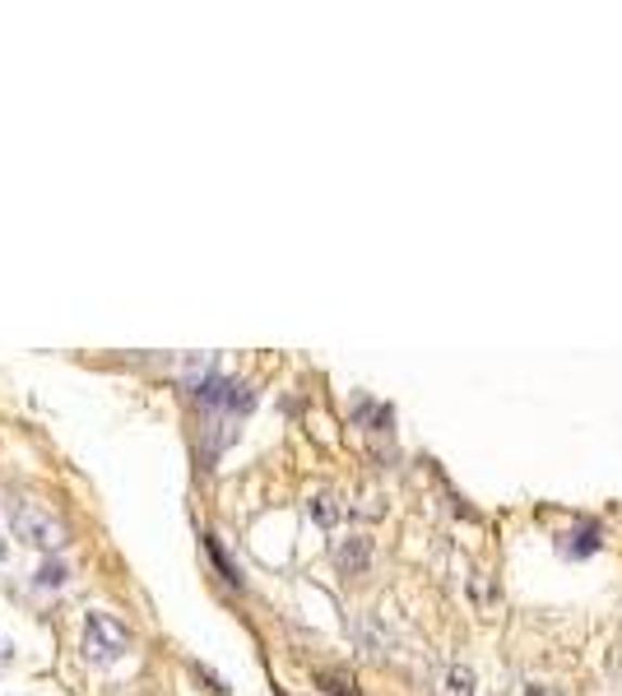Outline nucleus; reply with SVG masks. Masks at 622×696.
Segmentation results:
<instances>
[{
    "label": "nucleus",
    "instance_id": "nucleus-1",
    "mask_svg": "<svg viewBox=\"0 0 622 696\" xmlns=\"http://www.w3.org/2000/svg\"><path fill=\"white\" fill-rule=\"evenodd\" d=\"M126 650H130V632L112 613H89L84 618V655H89L94 664H116Z\"/></svg>",
    "mask_w": 622,
    "mask_h": 696
},
{
    "label": "nucleus",
    "instance_id": "nucleus-2",
    "mask_svg": "<svg viewBox=\"0 0 622 696\" xmlns=\"http://www.w3.org/2000/svg\"><path fill=\"white\" fill-rule=\"evenodd\" d=\"M191 390L204 409H223V413H247L256 405V395L241 386V381H228V376H219V372H200L191 381Z\"/></svg>",
    "mask_w": 622,
    "mask_h": 696
},
{
    "label": "nucleus",
    "instance_id": "nucleus-3",
    "mask_svg": "<svg viewBox=\"0 0 622 696\" xmlns=\"http://www.w3.org/2000/svg\"><path fill=\"white\" fill-rule=\"evenodd\" d=\"M14 530L38 548H65V525L47 507H33V501H20V507H14Z\"/></svg>",
    "mask_w": 622,
    "mask_h": 696
},
{
    "label": "nucleus",
    "instance_id": "nucleus-4",
    "mask_svg": "<svg viewBox=\"0 0 622 696\" xmlns=\"http://www.w3.org/2000/svg\"><path fill=\"white\" fill-rule=\"evenodd\" d=\"M558 552L572 557V562H576V557L599 552V525H595V520H585V525H572V530L558 538Z\"/></svg>",
    "mask_w": 622,
    "mask_h": 696
},
{
    "label": "nucleus",
    "instance_id": "nucleus-5",
    "mask_svg": "<svg viewBox=\"0 0 622 696\" xmlns=\"http://www.w3.org/2000/svg\"><path fill=\"white\" fill-rule=\"evenodd\" d=\"M335 562L349 571V576H358L362 567H368V538H349V544H344L339 552H335Z\"/></svg>",
    "mask_w": 622,
    "mask_h": 696
},
{
    "label": "nucleus",
    "instance_id": "nucleus-6",
    "mask_svg": "<svg viewBox=\"0 0 622 696\" xmlns=\"http://www.w3.org/2000/svg\"><path fill=\"white\" fill-rule=\"evenodd\" d=\"M441 696H474V673L470 669H446L441 673Z\"/></svg>",
    "mask_w": 622,
    "mask_h": 696
},
{
    "label": "nucleus",
    "instance_id": "nucleus-7",
    "mask_svg": "<svg viewBox=\"0 0 622 696\" xmlns=\"http://www.w3.org/2000/svg\"><path fill=\"white\" fill-rule=\"evenodd\" d=\"M204 548H210V557H214V567L223 571V581H228V585H241V571L228 562V557H223V548H219V538L214 534H204Z\"/></svg>",
    "mask_w": 622,
    "mask_h": 696
},
{
    "label": "nucleus",
    "instance_id": "nucleus-8",
    "mask_svg": "<svg viewBox=\"0 0 622 696\" xmlns=\"http://www.w3.org/2000/svg\"><path fill=\"white\" fill-rule=\"evenodd\" d=\"M335 501L331 497H311V520H316V525H335Z\"/></svg>",
    "mask_w": 622,
    "mask_h": 696
},
{
    "label": "nucleus",
    "instance_id": "nucleus-9",
    "mask_svg": "<svg viewBox=\"0 0 622 696\" xmlns=\"http://www.w3.org/2000/svg\"><path fill=\"white\" fill-rule=\"evenodd\" d=\"M61 581H65V567H57V562L42 567V585H61Z\"/></svg>",
    "mask_w": 622,
    "mask_h": 696
},
{
    "label": "nucleus",
    "instance_id": "nucleus-10",
    "mask_svg": "<svg viewBox=\"0 0 622 696\" xmlns=\"http://www.w3.org/2000/svg\"><path fill=\"white\" fill-rule=\"evenodd\" d=\"M525 696H558V692H548V687H530Z\"/></svg>",
    "mask_w": 622,
    "mask_h": 696
},
{
    "label": "nucleus",
    "instance_id": "nucleus-11",
    "mask_svg": "<svg viewBox=\"0 0 622 696\" xmlns=\"http://www.w3.org/2000/svg\"><path fill=\"white\" fill-rule=\"evenodd\" d=\"M0 552H5V544H0Z\"/></svg>",
    "mask_w": 622,
    "mask_h": 696
}]
</instances>
